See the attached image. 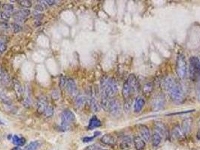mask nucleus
I'll list each match as a JSON object with an SVG mask.
<instances>
[{
  "label": "nucleus",
  "mask_w": 200,
  "mask_h": 150,
  "mask_svg": "<svg viewBox=\"0 0 200 150\" xmlns=\"http://www.w3.org/2000/svg\"><path fill=\"white\" fill-rule=\"evenodd\" d=\"M101 106L105 110H108L111 100L117 92L116 81L111 77H103L101 80Z\"/></svg>",
  "instance_id": "nucleus-1"
},
{
  "label": "nucleus",
  "mask_w": 200,
  "mask_h": 150,
  "mask_svg": "<svg viewBox=\"0 0 200 150\" xmlns=\"http://www.w3.org/2000/svg\"><path fill=\"white\" fill-rule=\"evenodd\" d=\"M164 86L175 103H181L184 100L185 93L180 83H177L173 79L168 78L164 82Z\"/></svg>",
  "instance_id": "nucleus-2"
},
{
  "label": "nucleus",
  "mask_w": 200,
  "mask_h": 150,
  "mask_svg": "<svg viewBox=\"0 0 200 150\" xmlns=\"http://www.w3.org/2000/svg\"><path fill=\"white\" fill-rule=\"evenodd\" d=\"M139 82L136 75L133 74L129 75L126 81L123 84V89H122V95L125 101L130 100L132 94L138 91L139 88Z\"/></svg>",
  "instance_id": "nucleus-3"
},
{
  "label": "nucleus",
  "mask_w": 200,
  "mask_h": 150,
  "mask_svg": "<svg viewBox=\"0 0 200 150\" xmlns=\"http://www.w3.org/2000/svg\"><path fill=\"white\" fill-rule=\"evenodd\" d=\"M190 78L193 82H196L200 77V60L196 56H191L189 60Z\"/></svg>",
  "instance_id": "nucleus-4"
},
{
  "label": "nucleus",
  "mask_w": 200,
  "mask_h": 150,
  "mask_svg": "<svg viewBox=\"0 0 200 150\" xmlns=\"http://www.w3.org/2000/svg\"><path fill=\"white\" fill-rule=\"evenodd\" d=\"M187 62L185 56L179 54L176 62V72L178 77L181 79H184L187 75Z\"/></svg>",
  "instance_id": "nucleus-5"
},
{
  "label": "nucleus",
  "mask_w": 200,
  "mask_h": 150,
  "mask_svg": "<svg viewBox=\"0 0 200 150\" xmlns=\"http://www.w3.org/2000/svg\"><path fill=\"white\" fill-rule=\"evenodd\" d=\"M75 121V115L69 110H66L61 115V127L64 131L69 128L70 125Z\"/></svg>",
  "instance_id": "nucleus-6"
},
{
  "label": "nucleus",
  "mask_w": 200,
  "mask_h": 150,
  "mask_svg": "<svg viewBox=\"0 0 200 150\" xmlns=\"http://www.w3.org/2000/svg\"><path fill=\"white\" fill-rule=\"evenodd\" d=\"M111 115L114 117H118L121 114L122 107L120 101L117 99H112L109 104L108 110Z\"/></svg>",
  "instance_id": "nucleus-7"
},
{
  "label": "nucleus",
  "mask_w": 200,
  "mask_h": 150,
  "mask_svg": "<svg viewBox=\"0 0 200 150\" xmlns=\"http://www.w3.org/2000/svg\"><path fill=\"white\" fill-rule=\"evenodd\" d=\"M30 14V10L28 9H21L20 11H17L14 13V21L17 22H24L26 21V19L28 17V16Z\"/></svg>",
  "instance_id": "nucleus-8"
},
{
  "label": "nucleus",
  "mask_w": 200,
  "mask_h": 150,
  "mask_svg": "<svg viewBox=\"0 0 200 150\" xmlns=\"http://www.w3.org/2000/svg\"><path fill=\"white\" fill-rule=\"evenodd\" d=\"M49 107L48 101L47 100V98L44 96H41L38 98V102H37V108L38 111L40 113H44V111L46 110Z\"/></svg>",
  "instance_id": "nucleus-9"
},
{
  "label": "nucleus",
  "mask_w": 200,
  "mask_h": 150,
  "mask_svg": "<svg viewBox=\"0 0 200 150\" xmlns=\"http://www.w3.org/2000/svg\"><path fill=\"white\" fill-rule=\"evenodd\" d=\"M66 89L68 94L72 97L77 96V86L73 80H68L66 83Z\"/></svg>",
  "instance_id": "nucleus-10"
},
{
  "label": "nucleus",
  "mask_w": 200,
  "mask_h": 150,
  "mask_svg": "<svg viewBox=\"0 0 200 150\" xmlns=\"http://www.w3.org/2000/svg\"><path fill=\"white\" fill-rule=\"evenodd\" d=\"M2 9L3 11L2 12V18L5 21H8L14 11V7L11 4H4L2 5Z\"/></svg>",
  "instance_id": "nucleus-11"
},
{
  "label": "nucleus",
  "mask_w": 200,
  "mask_h": 150,
  "mask_svg": "<svg viewBox=\"0 0 200 150\" xmlns=\"http://www.w3.org/2000/svg\"><path fill=\"white\" fill-rule=\"evenodd\" d=\"M165 106V99L162 95H158L154 98L153 101V107L155 110H159Z\"/></svg>",
  "instance_id": "nucleus-12"
},
{
  "label": "nucleus",
  "mask_w": 200,
  "mask_h": 150,
  "mask_svg": "<svg viewBox=\"0 0 200 150\" xmlns=\"http://www.w3.org/2000/svg\"><path fill=\"white\" fill-rule=\"evenodd\" d=\"M10 78L8 74L2 66H0V88L2 86L8 84Z\"/></svg>",
  "instance_id": "nucleus-13"
},
{
  "label": "nucleus",
  "mask_w": 200,
  "mask_h": 150,
  "mask_svg": "<svg viewBox=\"0 0 200 150\" xmlns=\"http://www.w3.org/2000/svg\"><path fill=\"white\" fill-rule=\"evenodd\" d=\"M139 132H140L141 137L144 140V141H146V142L149 141L150 138H151V132H150L149 128L146 125H139Z\"/></svg>",
  "instance_id": "nucleus-14"
},
{
  "label": "nucleus",
  "mask_w": 200,
  "mask_h": 150,
  "mask_svg": "<svg viewBox=\"0 0 200 150\" xmlns=\"http://www.w3.org/2000/svg\"><path fill=\"white\" fill-rule=\"evenodd\" d=\"M155 131L159 133L161 136L166 137L168 135L167 128L161 122H156L155 123Z\"/></svg>",
  "instance_id": "nucleus-15"
},
{
  "label": "nucleus",
  "mask_w": 200,
  "mask_h": 150,
  "mask_svg": "<svg viewBox=\"0 0 200 150\" xmlns=\"http://www.w3.org/2000/svg\"><path fill=\"white\" fill-rule=\"evenodd\" d=\"M185 133L183 131L182 128L180 125H175V126L172 128V137L175 139L181 140L183 139V138L185 137Z\"/></svg>",
  "instance_id": "nucleus-16"
},
{
  "label": "nucleus",
  "mask_w": 200,
  "mask_h": 150,
  "mask_svg": "<svg viewBox=\"0 0 200 150\" xmlns=\"http://www.w3.org/2000/svg\"><path fill=\"white\" fill-rule=\"evenodd\" d=\"M145 104V100L142 96H139L136 98L134 104L135 112H140Z\"/></svg>",
  "instance_id": "nucleus-17"
},
{
  "label": "nucleus",
  "mask_w": 200,
  "mask_h": 150,
  "mask_svg": "<svg viewBox=\"0 0 200 150\" xmlns=\"http://www.w3.org/2000/svg\"><path fill=\"white\" fill-rule=\"evenodd\" d=\"M191 125H192V119L190 118H187V119H185L182 121L181 128H182L185 135H187L190 133L191 129Z\"/></svg>",
  "instance_id": "nucleus-18"
},
{
  "label": "nucleus",
  "mask_w": 200,
  "mask_h": 150,
  "mask_svg": "<svg viewBox=\"0 0 200 150\" xmlns=\"http://www.w3.org/2000/svg\"><path fill=\"white\" fill-rule=\"evenodd\" d=\"M102 143L108 146H114L116 143V140L111 135H105L101 138Z\"/></svg>",
  "instance_id": "nucleus-19"
},
{
  "label": "nucleus",
  "mask_w": 200,
  "mask_h": 150,
  "mask_svg": "<svg viewBox=\"0 0 200 150\" xmlns=\"http://www.w3.org/2000/svg\"><path fill=\"white\" fill-rule=\"evenodd\" d=\"M133 143H134L135 148L136 149V150H143L145 148V142L140 137H135L133 139Z\"/></svg>",
  "instance_id": "nucleus-20"
},
{
  "label": "nucleus",
  "mask_w": 200,
  "mask_h": 150,
  "mask_svg": "<svg viewBox=\"0 0 200 150\" xmlns=\"http://www.w3.org/2000/svg\"><path fill=\"white\" fill-rule=\"evenodd\" d=\"M101 125H102L101 121L99 120L96 116H93V117L90 119V122H89V125L87 128H88V130H93L94 129V128H99V127H100Z\"/></svg>",
  "instance_id": "nucleus-21"
},
{
  "label": "nucleus",
  "mask_w": 200,
  "mask_h": 150,
  "mask_svg": "<svg viewBox=\"0 0 200 150\" xmlns=\"http://www.w3.org/2000/svg\"><path fill=\"white\" fill-rule=\"evenodd\" d=\"M12 143L17 146H23L26 143V139L19 135H14L12 137Z\"/></svg>",
  "instance_id": "nucleus-22"
},
{
  "label": "nucleus",
  "mask_w": 200,
  "mask_h": 150,
  "mask_svg": "<svg viewBox=\"0 0 200 150\" xmlns=\"http://www.w3.org/2000/svg\"><path fill=\"white\" fill-rule=\"evenodd\" d=\"M120 146L122 149H129L132 147V140L128 137H125L122 139Z\"/></svg>",
  "instance_id": "nucleus-23"
},
{
  "label": "nucleus",
  "mask_w": 200,
  "mask_h": 150,
  "mask_svg": "<svg viewBox=\"0 0 200 150\" xmlns=\"http://www.w3.org/2000/svg\"><path fill=\"white\" fill-rule=\"evenodd\" d=\"M86 101V98L84 95H81V94H79L76 96L75 101V106L77 108H80L81 107L84 106V104H85Z\"/></svg>",
  "instance_id": "nucleus-24"
},
{
  "label": "nucleus",
  "mask_w": 200,
  "mask_h": 150,
  "mask_svg": "<svg viewBox=\"0 0 200 150\" xmlns=\"http://www.w3.org/2000/svg\"><path fill=\"white\" fill-rule=\"evenodd\" d=\"M161 141H162V136L155 131L152 136V145L154 147H157L160 144Z\"/></svg>",
  "instance_id": "nucleus-25"
},
{
  "label": "nucleus",
  "mask_w": 200,
  "mask_h": 150,
  "mask_svg": "<svg viewBox=\"0 0 200 150\" xmlns=\"http://www.w3.org/2000/svg\"><path fill=\"white\" fill-rule=\"evenodd\" d=\"M0 102H2L6 105H11V99L5 92H0Z\"/></svg>",
  "instance_id": "nucleus-26"
},
{
  "label": "nucleus",
  "mask_w": 200,
  "mask_h": 150,
  "mask_svg": "<svg viewBox=\"0 0 200 150\" xmlns=\"http://www.w3.org/2000/svg\"><path fill=\"white\" fill-rule=\"evenodd\" d=\"M90 105H91V108L93 110V112H98L99 111V106L98 104L97 100L93 96H92L91 98H90Z\"/></svg>",
  "instance_id": "nucleus-27"
},
{
  "label": "nucleus",
  "mask_w": 200,
  "mask_h": 150,
  "mask_svg": "<svg viewBox=\"0 0 200 150\" xmlns=\"http://www.w3.org/2000/svg\"><path fill=\"white\" fill-rule=\"evenodd\" d=\"M14 88L15 89L17 94H18L19 96H21L24 92V89H23L22 86H21V83H19V81L17 80H14Z\"/></svg>",
  "instance_id": "nucleus-28"
},
{
  "label": "nucleus",
  "mask_w": 200,
  "mask_h": 150,
  "mask_svg": "<svg viewBox=\"0 0 200 150\" xmlns=\"http://www.w3.org/2000/svg\"><path fill=\"white\" fill-rule=\"evenodd\" d=\"M40 143L38 141H33L31 142L27 147H25L24 150H37L39 148Z\"/></svg>",
  "instance_id": "nucleus-29"
},
{
  "label": "nucleus",
  "mask_w": 200,
  "mask_h": 150,
  "mask_svg": "<svg viewBox=\"0 0 200 150\" xmlns=\"http://www.w3.org/2000/svg\"><path fill=\"white\" fill-rule=\"evenodd\" d=\"M6 49V40L5 37L0 38V56L4 53Z\"/></svg>",
  "instance_id": "nucleus-30"
},
{
  "label": "nucleus",
  "mask_w": 200,
  "mask_h": 150,
  "mask_svg": "<svg viewBox=\"0 0 200 150\" xmlns=\"http://www.w3.org/2000/svg\"><path fill=\"white\" fill-rule=\"evenodd\" d=\"M19 3L21 6L27 8H30V7H32V3L31 1H28V0H22V1H19Z\"/></svg>",
  "instance_id": "nucleus-31"
},
{
  "label": "nucleus",
  "mask_w": 200,
  "mask_h": 150,
  "mask_svg": "<svg viewBox=\"0 0 200 150\" xmlns=\"http://www.w3.org/2000/svg\"><path fill=\"white\" fill-rule=\"evenodd\" d=\"M44 114L47 117H50V116H52L54 114V109H53L52 107L49 106L46 109V110L44 111Z\"/></svg>",
  "instance_id": "nucleus-32"
},
{
  "label": "nucleus",
  "mask_w": 200,
  "mask_h": 150,
  "mask_svg": "<svg viewBox=\"0 0 200 150\" xmlns=\"http://www.w3.org/2000/svg\"><path fill=\"white\" fill-rule=\"evenodd\" d=\"M152 89H153V86H152L151 83H147V84L145 85L143 88V91L145 94L150 93L152 91Z\"/></svg>",
  "instance_id": "nucleus-33"
},
{
  "label": "nucleus",
  "mask_w": 200,
  "mask_h": 150,
  "mask_svg": "<svg viewBox=\"0 0 200 150\" xmlns=\"http://www.w3.org/2000/svg\"><path fill=\"white\" fill-rule=\"evenodd\" d=\"M195 111V110H186V111H181L179 112H174V113H169L166 114V116H173V115H178V114H184V113H189V112H192Z\"/></svg>",
  "instance_id": "nucleus-34"
},
{
  "label": "nucleus",
  "mask_w": 200,
  "mask_h": 150,
  "mask_svg": "<svg viewBox=\"0 0 200 150\" xmlns=\"http://www.w3.org/2000/svg\"><path fill=\"white\" fill-rule=\"evenodd\" d=\"M46 8H47V7H46L45 3H40V4H38V5H37L36 8H35V9L38 10V11H44V10H45Z\"/></svg>",
  "instance_id": "nucleus-35"
},
{
  "label": "nucleus",
  "mask_w": 200,
  "mask_h": 150,
  "mask_svg": "<svg viewBox=\"0 0 200 150\" xmlns=\"http://www.w3.org/2000/svg\"><path fill=\"white\" fill-rule=\"evenodd\" d=\"M95 138H96V137H95V136H93V137H85V138H83V140H83V142H84V143H88V142H90V141L93 140Z\"/></svg>",
  "instance_id": "nucleus-36"
},
{
  "label": "nucleus",
  "mask_w": 200,
  "mask_h": 150,
  "mask_svg": "<svg viewBox=\"0 0 200 150\" xmlns=\"http://www.w3.org/2000/svg\"><path fill=\"white\" fill-rule=\"evenodd\" d=\"M45 2H46V4H47V5H54V4H55V1H45Z\"/></svg>",
  "instance_id": "nucleus-37"
},
{
  "label": "nucleus",
  "mask_w": 200,
  "mask_h": 150,
  "mask_svg": "<svg viewBox=\"0 0 200 150\" xmlns=\"http://www.w3.org/2000/svg\"><path fill=\"white\" fill-rule=\"evenodd\" d=\"M196 137H197V139L200 140V130H199V129H198V131H197Z\"/></svg>",
  "instance_id": "nucleus-38"
},
{
  "label": "nucleus",
  "mask_w": 200,
  "mask_h": 150,
  "mask_svg": "<svg viewBox=\"0 0 200 150\" xmlns=\"http://www.w3.org/2000/svg\"><path fill=\"white\" fill-rule=\"evenodd\" d=\"M198 99H199V100L200 101V85H199V89H198Z\"/></svg>",
  "instance_id": "nucleus-39"
},
{
  "label": "nucleus",
  "mask_w": 200,
  "mask_h": 150,
  "mask_svg": "<svg viewBox=\"0 0 200 150\" xmlns=\"http://www.w3.org/2000/svg\"><path fill=\"white\" fill-rule=\"evenodd\" d=\"M11 150H21V149L20 148L19 146H16V147H14V148H13Z\"/></svg>",
  "instance_id": "nucleus-40"
},
{
  "label": "nucleus",
  "mask_w": 200,
  "mask_h": 150,
  "mask_svg": "<svg viewBox=\"0 0 200 150\" xmlns=\"http://www.w3.org/2000/svg\"><path fill=\"white\" fill-rule=\"evenodd\" d=\"M199 130H200V120L199 121Z\"/></svg>",
  "instance_id": "nucleus-41"
},
{
  "label": "nucleus",
  "mask_w": 200,
  "mask_h": 150,
  "mask_svg": "<svg viewBox=\"0 0 200 150\" xmlns=\"http://www.w3.org/2000/svg\"><path fill=\"white\" fill-rule=\"evenodd\" d=\"M3 122H2V121H1V120H0V125H3Z\"/></svg>",
  "instance_id": "nucleus-42"
},
{
  "label": "nucleus",
  "mask_w": 200,
  "mask_h": 150,
  "mask_svg": "<svg viewBox=\"0 0 200 150\" xmlns=\"http://www.w3.org/2000/svg\"><path fill=\"white\" fill-rule=\"evenodd\" d=\"M0 5H1V2H0Z\"/></svg>",
  "instance_id": "nucleus-43"
}]
</instances>
